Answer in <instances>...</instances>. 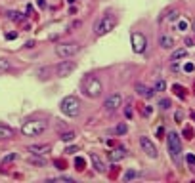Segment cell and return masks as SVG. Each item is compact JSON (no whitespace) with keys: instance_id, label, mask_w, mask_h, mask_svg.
I'll return each instance as SVG.
<instances>
[{"instance_id":"cell-1","label":"cell","mask_w":195,"mask_h":183,"mask_svg":"<svg viewBox=\"0 0 195 183\" xmlns=\"http://www.w3.org/2000/svg\"><path fill=\"white\" fill-rule=\"evenodd\" d=\"M115 25H117V17L107 12V13H103V15L100 17V21L96 23L94 33H96V36H103V34H107L109 31H113Z\"/></svg>"},{"instance_id":"cell-2","label":"cell","mask_w":195,"mask_h":183,"mask_svg":"<svg viewBox=\"0 0 195 183\" xmlns=\"http://www.w3.org/2000/svg\"><path fill=\"white\" fill-rule=\"evenodd\" d=\"M81 52V44L79 42H61L56 46V54L61 57V59H69L73 55H77Z\"/></svg>"},{"instance_id":"cell-3","label":"cell","mask_w":195,"mask_h":183,"mask_svg":"<svg viewBox=\"0 0 195 183\" xmlns=\"http://www.w3.org/2000/svg\"><path fill=\"white\" fill-rule=\"evenodd\" d=\"M61 111L67 114V117H79L81 114V101L75 96H67L61 101Z\"/></svg>"},{"instance_id":"cell-4","label":"cell","mask_w":195,"mask_h":183,"mask_svg":"<svg viewBox=\"0 0 195 183\" xmlns=\"http://www.w3.org/2000/svg\"><path fill=\"white\" fill-rule=\"evenodd\" d=\"M82 90L88 97H100L102 96V82L94 76H86L82 82Z\"/></svg>"},{"instance_id":"cell-5","label":"cell","mask_w":195,"mask_h":183,"mask_svg":"<svg viewBox=\"0 0 195 183\" xmlns=\"http://www.w3.org/2000/svg\"><path fill=\"white\" fill-rule=\"evenodd\" d=\"M46 128H48V124H46L44 120H31V122H25V124L21 126V132L25 133V135H33V137H36V135L44 133Z\"/></svg>"},{"instance_id":"cell-6","label":"cell","mask_w":195,"mask_h":183,"mask_svg":"<svg viewBox=\"0 0 195 183\" xmlns=\"http://www.w3.org/2000/svg\"><path fill=\"white\" fill-rule=\"evenodd\" d=\"M166 143H168V151L172 154V158L180 160V154H182V141H180V135L176 132H168L166 133Z\"/></svg>"},{"instance_id":"cell-7","label":"cell","mask_w":195,"mask_h":183,"mask_svg":"<svg viewBox=\"0 0 195 183\" xmlns=\"http://www.w3.org/2000/svg\"><path fill=\"white\" fill-rule=\"evenodd\" d=\"M132 48H134L136 54L145 52V48H148V38H145V34H142V33H132Z\"/></svg>"},{"instance_id":"cell-8","label":"cell","mask_w":195,"mask_h":183,"mask_svg":"<svg viewBox=\"0 0 195 183\" xmlns=\"http://www.w3.org/2000/svg\"><path fill=\"white\" fill-rule=\"evenodd\" d=\"M120 103H123V97H120V94H111V96L105 99V103H103L105 112H115V111L120 107Z\"/></svg>"},{"instance_id":"cell-9","label":"cell","mask_w":195,"mask_h":183,"mask_svg":"<svg viewBox=\"0 0 195 183\" xmlns=\"http://www.w3.org/2000/svg\"><path fill=\"white\" fill-rule=\"evenodd\" d=\"M140 145H142L143 153L148 154L149 158H157V154H159V153H157V147L153 145V141L149 139V137H145V135H143V137H140Z\"/></svg>"},{"instance_id":"cell-10","label":"cell","mask_w":195,"mask_h":183,"mask_svg":"<svg viewBox=\"0 0 195 183\" xmlns=\"http://www.w3.org/2000/svg\"><path fill=\"white\" fill-rule=\"evenodd\" d=\"M73 71H75V63H73V61H61V63L56 67V75H58V76H67V75H71Z\"/></svg>"},{"instance_id":"cell-11","label":"cell","mask_w":195,"mask_h":183,"mask_svg":"<svg viewBox=\"0 0 195 183\" xmlns=\"http://www.w3.org/2000/svg\"><path fill=\"white\" fill-rule=\"evenodd\" d=\"M134 88H136V92H138V96H142V97H145V99L153 97V94H155V90L148 88V86H145V84H142V82H138Z\"/></svg>"},{"instance_id":"cell-12","label":"cell","mask_w":195,"mask_h":183,"mask_svg":"<svg viewBox=\"0 0 195 183\" xmlns=\"http://www.w3.org/2000/svg\"><path fill=\"white\" fill-rule=\"evenodd\" d=\"M29 151L33 154H46L52 151V145L50 143H42V145H29Z\"/></svg>"},{"instance_id":"cell-13","label":"cell","mask_w":195,"mask_h":183,"mask_svg":"<svg viewBox=\"0 0 195 183\" xmlns=\"http://www.w3.org/2000/svg\"><path fill=\"white\" fill-rule=\"evenodd\" d=\"M159 46H161V48H164V50L174 48V38L168 36V34H161V36H159Z\"/></svg>"},{"instance_id":"cell-14","label":"cell","mask_w":195,"mask_h":183,"mask_svg":"<svg viewBox=\"0 0 195 183\" xmlns=\"http://www.w3.org/2000/svg\"><path fill=\"white\" fill-rule=\"evenodd\" d=\"M90 160H92V164H94V170H96V172H100V174L105 172V164H103V160L98 156V154H90Z\"/></svg>"},{"instance_id":"cell-15","label":"cell","mask_w":195,"mask_h":183,"mask_svg":"<svg viewBox=\"0 0 195 183\" xmlns=\"http://www.w3.org/2000/svg\"><path fill=\"white\" fill-rule=\"evenodd\" d=\"M125 156H126V149H125V147H119V149H115V151H111V153H109L111 162H117V160H123Z\"/></svg>"},{"instance_id":"cell-16","label":"cell","mask_w":195,"mask_h":183,"mask_svg":"<svg viewBox=\"0 0 195 183\" xmlns=\"http://www.w3.org/2000/svg\"><path fill=\"white\" fill-rule=\"evenodd\" d=\"M14 130L10 126H4V124H0V139H10V137H14Z\"/></svg>"},{"instance_id":"cell-17","label":"cell","mask_w":195,"mask_h":183,"mask_svg":"<svg viewBox=\"0 0 195 183\" xmlns=\"http://www.w3.org/2000/svg\"><path fill=\"white\" fill-rule=\"evenodd\" d=\"M84 168H86V160H84L82 156H77V158H75V170L82 172Z\"/></svg>"},{"instance_id":"cell-18","label":"cell","mask_w":195,"mask_h":183,"mask_svg":"<svg viewBox=\"0 0 195 183\" xmlns=\"http://www.w3.org/2000/svg\"><path fill=\"white\" fill-rule=\"evenodd\" d=\"M48 75H50V67H42V69H38V71H36V76H38L40 80H46Z\"/></svg>"},{"instance_id":"cell-19","label":"cell","mask_w":195,"mask_h":183,"mask_svg":"<svg viewBox=\"0 0 195 183\" xmlns=\"http://www.w3.org/2000/svg\"><path fill=\"white\" fill-rule=\"evenodd\" d=\"M10 69V59H6V57H0V75H4L6 71Z\"/></svg>"},{"instance_id":"cell-20","label":"cell","mask_w":195,"mask_h":183,"mask_svg":"<svg viewBox=\"0 0 195 183\" xmlns=\"http://www.w3.org/2000/svg\"><path fill=\"white\" fill-rule=\"evenodd\" d=\"M187 55V50H176L174 54H172V61H178V59H184Z\"/></svg>"},{"instance_id":"cell-21","label":"cell","mask_w":195,"mask_h":183,"mask_svg":"<svg viewBox=\"0 0 195 183\" xmlns=\"http://www.w3.org/2000/svg\"><path fill=\"white\" fill-rule=\"evenodd\" d=\"M75 137H77V133L75 132H65V133H61V141H73V139H75Z\"/></svg>"},{"instance_id":"cell-22","label":"cell","mask_w":195,"mask_h":183,"mask_svg":"<svg viewBox=\"0 0 195 183\" xmlns=\"http://www.w3.org/2000/svg\"><path fill=\"white\" fill-rule=\"evenodd\" d=\"M15 158H17V154H15V153H10V154H8V156H6V158L2 160V166L6 168V166H8L10 162H14V160H15Z\"/></svg>"},{"instance_id":"cell-23","label":"cell","mask_w":195,"mask_h":183,"mask_svg":"<svg viewBox=\"0 0 195 183\" xmlns=\"http://www.w3.org/2000/svg\"><path fill=\"white\" fill-rule=\"evenodd\" d=\"M172 90L176 92V96H178V97H186V90H184L180 84H174V86H172Z\"/></svg>"},{"instance_id":"cell-24","label":"cell","mask_w":195,"mask_h":183,"mask_svg":"<svg viewBox=\"0 0 195 183\" xmlns=\"http://www.w3.org/2000/svg\"><path fill=\"white\" fill-rule=\"evenodd\" d=\"M128 132V126L123 122V124H119L117 128H115V133H119V135H123V133H126Z\"/></svg>"},{"instance_id":"cell-25","label":"cell","mask_w":195,"mask_h":183,"mask_svg":"<svg viewBox=\"0 0 195 183\" xmlns=\"http://www.w3.org/2000/svg\"><path fill=\"white\" fill-rule=\"evenodd\" d=\"M164 88H166V84H164V80H163V78H159V80L155 82V86H153V90H155V92H163Z\"/></svg>"},{"instance_id":"cell-26","label":"cell","mask_w":195,"mask_h":183,"mask_svg":"<svg viewBox=\"0 0 195 183\" xmlns=\"http://www.w3.org/2000/svg\"><path fill=\"white\" fill-rule=\"evenodd\" d=\"M29 162L31 164H36V166H44L46 162H44V158H38V156H31L29 158Z\"/></svg>"},{"instance_id":"cell-27","label":"cell","mask_w":195,"mask_h":183,"mask_svg":"<svg viewBox=\"0 0 195 183\" xmlns=\"http://www.w3.org/2000/svg\"><path fill=\"white\" fill-rule=\"evenodd\" d=\"M170 105H172V103H170V99H166V97L159 99V107H161V109H170Z\"/></svg>"},{"instance_id":"cell-28","label":"cell","mask_w":195,"mask_h":183,"mask_svg":"<svg viewBox=\"0 0 195 183\" xmlns=\"http://www.w3.org/2000/svg\"><path fill=\"white\" fill-rule=\"evenodd\" d=\"M54 164L59 168V170H65L67 168V162H65V160H61V158H58V160H54Z\"/></svg>"},{"instance_id":"cell-29","label":"cell","mask_w":195,"mask_h":183,"mask_svg":"<svg viewBox=\"0 0 195 183\" xmlns=\"http://www.w3.org/2000/svg\"><path fill=\"white\" fill-rule=\"evenodd\" d=\"M8 19H12V21H19V19H21V13H17V12H8Z\"/></svg>"},{"instance_id":"cell-30","label":"cell","mask_w":195,"mask_h":183,"mask_svg":"<svg viewBox=\"0 0 195 183\" xmlns=\"http://www.w3.org/2000/svg\"><path fill=\"white\" fill-rule=\"evenodd\" d=\"M184 137H187V139H191V137H193V128H184Z\"/></svg>"},{"instance_id":"cell-31","label":"cell","mask_w":195,"mask_h":183,"mask_svg":"<svg viewBox=\"0 0 195 183\" xmlns=\"http://www.w3.org/2000/svg\"><path fill=\"white\" fill-rule=\"evenodd\" d=\"M134 177H138V172H126V174H125V179H126V181H130V179H134Z\"/></svg>"},{"instance_id":"cell-32","label":"cell","mask_w":195,"mask_h":183,"mask_svg":"<svg viewBox=\"0 0 195 183\" xmlns=\"http://www.w3.org/2000/svg\"><path fill=\"white\" fill-rule=\"evenodd\" d=\"M52 181H59V183H73L71 177H54Z\"/></svg>"},{"instance_id":"cell-33","label":"cell","mask_w":195,"mask_h":183,"mask_svg":"<svg viewBox=\"0 0 195 183\" xmlns=\"http://www.w3.org/2000/svg\"><path fill=\"white\" fill-rule=\"evenodd\" d=\"M186 160H187V164H193V166H195V156H193V154H187Z\"/></svg>"},{"instance_id":"cell-34","label":"cell","mask_w":195,"mask_h":183,"mask_svg":"<svg viewBox=\"0 0 195 183\" xmlns=\"http://www.w3.org/2000/svg\"><path fill=\"white\" fill-rule=\"evenodd\" d=\"M178 29H180V31H186V29H187V23H186V21H180V23H178Z\"/></svg>"},{"instance_id":"cell-35","label":"cell","mask_w":195,"mask_h":183,"mask_svg":"<svg viewBox=\"0 0 195 183\" xmlns=\"http://www.w3.org/2000/svg\"><path fill=\"white\" fill-rule=\"evenodd\" d=\"M193 69H195V67H193V63H187V65L184 67V71H186V73H191Z\"/></svg>"},{"instance_id":"cell-36","label":"cell","mask_w":195,"mask_h":183,"mask_svg":"<svg viewBox=\"0 0 195 183\" xmlns=\"http://www.w3.org/2000/svg\"><path fill=\"white\" fill-rule=\"evenodd\" d=\"M125 114H126V118H132V109H130V107H126Z\"/></svg>"},{"instance_id":"cell-37","label":"cell","mask_w":195,"mask_h":183,"mask_svg":"<svg viewBox=\"0 0 195 183\" xmlns=\"http://www.w3.org/2000/svg\"><path fill=\"white\" fill-rule=\"evenodd\" d=\"M15 36H17V34H15V33H8V34H6V40H14V38H15Z\"/></svg>"},{"instance_id":"cell-38","label":"cell","mask_w":195,"mask_h":183,"mask_svg":"<svg viewBox=\"0 0 195 183\" xmlns=\"http://www.w3.org/2000/svg\"><path fill=\"white\" fill-rule=\"evenodd\" d=\"M77 151H79V147H67L65 153H77Z\"/></svg>"},{"instance_id":"cell-39","label":"cell","mask_w":195,"mask_h":183,"mask_svg":"<svg viewBox=\"0 0 195 183\" xmlns=\"http://www.w3.org/2000/svg\"><path fill=\"white\" fill-rule=\"evenodd\" d=\"M193 31H195V23H193Z\"/></svg>"},{"instance_id":"cell-40","label":"cell","mask_w":195,"mask_h":183,"mask_svg":"<svg viewBox=\"0 0 195 183\" xmlns=\"http://www.w3.org/2000/svg\"><path fill=\"white\" fill-rule=\"evenodd\" d=\"M193 120H195V114H193Z\"/></svg>"}]
</instances>
